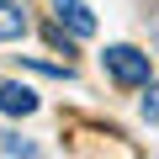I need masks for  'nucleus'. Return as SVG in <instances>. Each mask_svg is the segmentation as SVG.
Returning <instances> with one entry per match:
<instances>
[{
    "instance_id": "obj_3",
    "label": "nucleus",
    "mask_w": 159,
    "mask_h": 159,
    "mask_svg": "<svg viewBox=\"0 0 159 159\" xmlns=\"http://www.w3.org/2000/svg\"><path fill=\"white\" fill-rule=\"evenodd\" d=\"M0 111H6V117H32L37 111V96L21 85V80H0Z\"/></svg>"
},
{
    "instance_id": "obj_1",
    "label": "nucleus",
    "mask_w": 159,
    "mask_h": 159,
    "mask_svg": "<svg viewBox=\"0 0 159 159\" xmlns=\"http://www.w3.org/2000/svg\"><path fill=\"white\" fill-rule=\"evenodd\" d=\"M101 69L117 80V85H148V74H154L148 53H143V48H133V43H111V48L101 53Z\"/></svg>"
},
{
    "instance_id": "obj_5",
    "label": "nucleus",
    "mask_w": 159,
    "mask_h": 159,
    "mask_svg": "<svg viewBox=\"0 0 159 159\" xmlns=\"http://www.w3.org/2000/svg\"><path fill=\"white\" fill-rule=\"evenodd\" d=\"M0 154H37L27 138H16V133H6V138H0Z\"/></svg>"
},
{
    "instance_id": "obj_4",
    "label": "nucleus",
    "mask_w": 159,
    "mask_h": 159,
    "mask_svg": "<svg viewBox=\"0 0 159 159\" xmlns=\"http://www.w3.org/2000/svg\"><path fill=\"white\" fill-rule=\"evenodd\" d=\"M16 37H27V11L0 0V43H16Z\"/></svg>"
},
{
    "instance_id": "obj_2",
    "label": "nucleus",
    "mask_w": 159,
    "mask_h": 159,
    "mask_svg": "<svg viewBox=\"0 0 159 159\" xmlns=\"http://www.w3.org/2000/svg\"><path fill=\"white\" fill-rule=\"evenodd\" d=\"M53 16H58L74 37H90V32H96V16H90L85 0H53Z\"/></svg>"
},
{
    "instance_id": "obj_6",
    "label": "nucleus",
    "mask_w": 159,
    "mask_h": 159,
    "mask_svg": "<svg viewBox=\"0 0 159 159\" xmlns=\"http://www.w3.org/2000/svg\"><path fill=\"white\" fill-rule=\"evenodd\" d=\"M143 117H159V85H154V80L143 85Z\"/></svg>"
}]
</instances>
